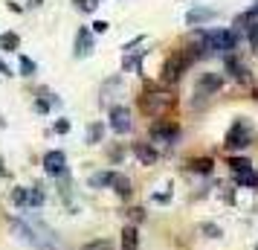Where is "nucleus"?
<instances>
[{
	"label": "nucleus",
	"instance_id": "nucleus-27",
	"mask_svg": "<svg viewBox=\"0 0 258 250\" xmlns=\"http://www.w3.org/2000/svg\"><path fill=\"white\" fill-rule=\"evenodd\" d=\"M107 26H110L107 21H96V24H93V32H99V35H102V32H107Z\"/></svg>",
	"mask_w": 258,
	"mask_h": 250
},
{
	"label": "nucleus",
	"instance_id": "nucleus-14",
	"mask_svg": "<svg viewBox=\"0 0 258 250\" xmlns=\"http://www.w3.org/2000/svg\"><path fill=\"white\" fill-rule=\"evenodd\" d=\"M212 166H215V163H212V157H198V160H191V163H188V169H191V172H200V175H209Z\"/></svg>",
	"mask_w": 258,
	"mask_h": 250
},
{
	"label": "nucleus",
	"instance_id": "nucleus-18",
	"mask_svg": "<svg viewBox=\"0 0 258 250\" xmlns=\"http://www.w3.org/2000/svg\"><path fill=\"white\" fill-rule=\"evenodd\" d=\"M200 233H203L206 238H221V236H223L221 227H218V224H209V221H203V224H200Z\"/></svg>",
	"mask_w": 258,
	"mask_h": 250
},
{
	"label": "nucleus",
	"instance_id": "nucleus-4",
	"mask_svg": "<svg viewBox=\"0 0 258 250\" xmlns=\"http://www.w3.org/2000/svg\"><path fill=\"white\" fill-rule=\"evenodd\" d=\"M151 137L157 140V143H174L177 137H180V128H177L174 122H154Z\"/></svg>",
	"mask_w": 258,
	"mask_h": 250
},
{
	"label": "nucleus",
	"instance_id": "nucleus-10",
	"mask_svg": "<svg viewBox=\"0 0 258 250\" xmlns=\"http://www.w3.org/2000/svg\"><path fill=\"white\" fill-rule=\"evenodd\" d=\"M212 18H215L212 9H191V12L186 15V24L188 26H200V24H209Z\"/></svg>",
	"mask_w": 258,
	"mask_h": 250
},
{
	"label": "nucleus",
	"instance_id": "nucleus-17",
	"mask_svg": "<svg viewBox=\"0 0 258 250\" xmlns=\"http://www.w3.org/2000/svg\"><path fill=\"white\" fill-rule=\"evenodd\" d=\"M18 44H21V38L15 32H3L0 35V49H18Z\"/></svg>",
	"mask_w": 258,
	"mask_h": 250
},
{
	"label": "nucleus",
	"instance_id": "nucleus-11",
	"mask_svg": "<svg viewBox=\"0 0 258 250\" xmlns=\"http://www.w3.org/2000/svg\"><path fill=\"white\" fill-rule=\"evenodd\" d=\"M140 247V233H137V227L128 224L122 230V250H137Z\"/></svg>",
	"mask_w": 258,
	"mask_h": 250
},
{
	"label": "nucleus",
	"instance_id": "nucleus-8",
	"mask_svg": "<svg viewBox=\"0 0 258 250\" xmlns=\"http://www.w3.org/2000/svg\"><path fill=\"white\" fill-rule=\"evenodd\" d=\"M64 166H67L64 152H47L44 155V169H47L49 175H64Z\"/></svg>",
	"mask_w": 258,
	"mask_h": 250
},
{
	"label": "nucleus",
	"instance_id": "nucleus-15",
	"mask_svg": "<svg viewBox=\"0 0 258 250\" xmlns=\"http://www.w3.org/2000/svg\"><path fill=\"white\" fill-rule=\"evenodd\" d=\"M110 180H113V172H96V175H90V186L93 189H99V186H110Z\"/></svg>",
	"mask_w": 258,
	"mask_h": 250
},
{
	"label": "nucleus",
	"instance_id": "nucleus-19",
	"mask_svg": "<svg viewBox=\"0 0 258 250\" xmlns=\"http://www.w3.org/2000/svg\"><path fill=\"white\" fill-rule=\"evenodd\" d=\"M238 183H241V186H258V172L249 169V172H244V175H238Z\"/></svg>",
	"mask_w": 258,
	"mask_h": 250
},
{
	"label": "nucleus",
	"instance_id": "nucleus-24",
	"mask_svg": "<svg viewBox=\"0 0 258 250\" xmlns=\"http://www.w3.org/2000/svg\"><path fill=\"white\" fill-rule=\"evenodd\" d=\"M21 73H24V76H35V61L21 56Z\"/></svg>",
	"mask_w": 258,
	"mask_h": 250
},
{
	"label": "nucleus",
	"instance_id": "nucleus-3",
	"mask_svg": "<svg viewBox=\"0 0 258 250\" xmlns=\"http://www.w3.org/2000/svg\"><path fill=\"white\" fill-rule=\"evenodd\" d=\"M186 67H188V61H186V56H183V53L171 56V59L163 64V82L165 84H177V82H180V76L186 73Z\"/></svg>",
	"mask_w": 258,
	"mask_h": 250
},
{
	"label": "nucleus",
	"instance_id": "nucleus-6",
	"mask_svg": "<svg viewBox=\"0 0 258 250\" xmlns=\"http://www.w3.org/2000/svg\"><path fill=\"white\" fill-rule=\"evenodd\" d=\"M96 49L93 44V32L87 29V26H82L79 32H76V59H87L90 53Z\"/></svg>",
	"mask_w": 258,
	"mask_h": 250
},
{
	"label": "nucleus",
	"instance_id": "nucleus-13",
	"mask_svg": "<svg viewBox=\"0 0 258 250\" xmlns=\"http://www.w3.org/2000/svg\"><path fill=\"white\" fill-rule=\"evenodd\" d=\"M110 186H113V192H116L119 198H131V180L125 178V175H116V172H113V180H110Z\"/></svg>",
	"mask_w": 258,
	"mask_h": 250
},
{
	"label": "nucleus",
	"instance_id": "nucleus-12",
	"mask_svg": "<svg viewBox=\"0 0 258 250\" xmlns=\"http://www.w3.org/2000/svg\"><path fill=\"white\" fill-rule=\"evenodd\" d=\"M226 70L232 73V79H238V82H246V79H249L246 67H244L238 59H235V56H226Z\"/></svg>",
	"mask_w": 258,
	"mask_h": 250
},
{
	"label": "nucleus",
	"instance_id": "nucleus-28",
	"mask_svg": "<svg viewBox=\"0 0 258 250\" xmlns=\"http://www.w3.org/2000/svg\"><path fill=\"white\" fill-rule=\"evenodd\" d=\"M131 218H134V221H142L145 215H142V210H131Z\"/></svg>",
	"mask_w": 258,
	"mask_h": 250
},
{
	"label": "nucleus",
	"instance_id": "nucleus-20",
	"mask_svg": "<svg viewBox=\"0 0 258 250\" xmlns=\"http://www.w3.org/2000/svg\"><path fill=\"white\" fill-rule=\"evenodd\" d=\"M246 38H249V47L258 53V21H252V24L246 26Z\"/></svg>",
	"mask_w": 258,
	"mask_h": 250
},
{
	"label": "nucleus",
	"instance_id": "nucleus-16",
	"mask_svg": "<svg viewBox=\"0 0 258 250\" xmlns=\"http://www.w3.org/2000/svg\"><path fill=\"white\" fill-rule=\"evenodd\" d=\"M229 169H232L235 175H244V172L252 169V163H249L246 157H229Z\"/></svg>",
	"mask_w": 258,
	"mask_h": 250
},
{
	"label": "nucleus",
	"instance_id": "nucleus-23",
	"mask_svg": "<svg viewBox=\"0 0 258 250\" xmlns=\"http://www.w3.org/2000/svg\"><path fill=\"white\" fill-rule=\"evenodd\" d=\"M12 201L18 204V207H26V204H29V189H15L12 192Z\"/></svg>",
	"mask_w": 258,
	"mask_h": 250
},
{
	"label": "nucleus",
	"instance_id": "nucleus-2",
	"mask_svg": "<svg viewBox=\"0 0 258 250\" xmlns=\"http://www.w3.org/2000/svg\"><path fill=\"white\" fill-rule=\"evenodd\" d=\"M252 143V125L246 122V119H238L232 128H229V134H226V148H246V145Z\"/></svg>",
	"mask_w": 258,
	"mask_h": 250
},
{
	"label": "nucleus",
	"instance_id": "nucleus-22",
	"mask_svg": "<svg viewBox=\"0 0 258 250\" xmlns=\"http://www.w3.org/2000/svg\"><path fill=\"white\" fill-rule=\"evenodd\" d=\"M82 250H113V241H107V238H102V241H90V244H84Z\"/></svg>",
	"mask_w": 258,
	"mask_h": 250
},
{
	"label": "nucleus",
	"instance_id": "nucleus-26",
	"mask_svg": "<svg viewBox=\"0 0 258 250\" xmlns=\"http://www.w3.org/2000/svg\"><path fill=\"white\" fill-rule=\"evenodd\" d=\"M70 131V122H67V119H58V122H55V134H67Z\"/></svg>",
	"mask_w": 258,
	"mask_h": 250
},
{
	"label": "nucleus",
	"instance_id": "nucleus-21",
	"mask_svg": "<svg viewBox=\"0 0 258 250\" xmlns=\"http://www.w3.org/2000/svg\"><path fill=\"white\" fill-rule=\"evenodd\" d=\"M102 131H105V128H102L99 122H93V125L87 128V143H99V140H102Z\"/></svg>",
	"mask_w": 258,
	"mask_h": 250
},
{
	"label": "nucleus",
	"instance_id": "nucleus-1",
	"mask_svg": "<svg viewBox=\"0 0 258 250\" xmlns=\"http://www.w3.org/2000/svg\"><path fill=\"white\" fill-rule=\"evenodd\" d=\"M174 105V96L168 93H145L140 96V111L142 114H148V117H160L165 108Z\"/></svg>",
	"mask_w": 258,
	"mask_h": 250
},
{
	"label": "nucleus",
	"instance_id": "nucleus-9",
	"mask_svg": "<svg viewBox=\"0 0 258 250\" xmlns=\"http://www.w3.org/2000/svg\"><path fill=\"white\" fill-rule=\"evenodd\" d=\"M134 155L140 157L142 166H154V163H157V152H154L151 145H145V143H137V145H134Z\"/></svg>",
	"mask_w": 258,
	"mask_h": 250
},
{
	"label": "nucleus",
	"instance_id": "nucleus-7",
	"mask_svg": "<svg viewBox=\"0 0 258 250\" xmlns=\"http://www.w3.org/2000/svg\"><path fill=\"white\" fill-rule=\"evenodd\" d=\"M223 87V79L218 73H206V76H200L198 82V96H206V93H218Z\"/></svg>",
	"mask_w": 258,
	"mask_h": 250
},
{
	"label": "nucleus",
	"instance_id": "nucleus-5",
	"mask_svg": "<svg viewBox=\"0 0 258 250\" xmlns=\"http://www.w3.org/2000/svg\"><path fill=\"white\" fill-rule=\"evenodd\" d=\"M110 128H113L116 134H128L131 131V111L128 108H122V105L110 108Z\"/></svg>",
	"mask_w": 258,
	"mask_h": 250
},
{
	"label": "nucleus",
	"instance_id": "nucleus-25",
	"mask_svg": "<svg viewBox=\"0 0 258 250\" xmlns=\"http://www.w3.org/2000/svg\"><path fill=\"white\" fill-rule=\"evenodd\" d=\"M41 201H44V192L38 189V186H32V189H29V204H32V207H41Z\"/></svg>",
	"mask_w": 258,
	"mask_h": 250
},
{
	"label": "nucleus",
	"instance_id": "nucleus-29",
	"mask_svg": "<svg viewBox=\"0 0 258 250\" xmlns=\"http://www.w3.org/2000/svg\"><path fill=\"white\" fill-rule=\"evenodd\" d=\"M0 76H12V73H9V67H6L3 61H0Z\"/></svg>",
	"mask_w": 258,
	"mask_h": 250
}]
</instances>
